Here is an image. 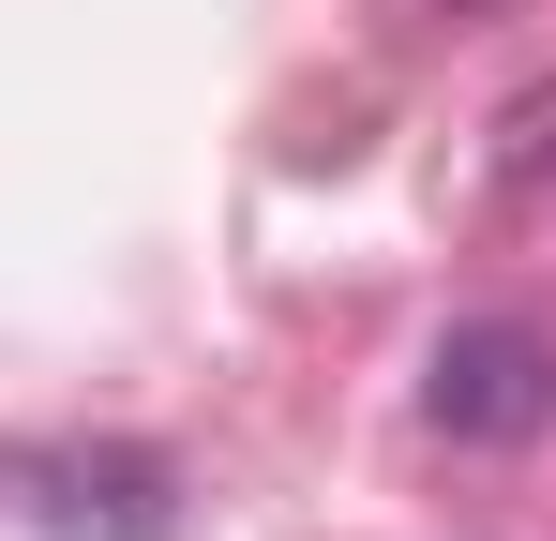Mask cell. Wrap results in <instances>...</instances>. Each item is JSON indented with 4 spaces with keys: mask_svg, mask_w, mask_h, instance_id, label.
<instances>
[{
    "mask_svg": "<svg viewBox=\"0 0 556 541\" xmlns=\"http://www.w3.org/2000/svg\"><path fill=\"white\" fill-rule=\"evenodd\" d=\"M0 496H15L46 541H181V481H166L151 451H121V437H91V451H0Z\"/></svg>",
    "mask_w": 556,
    "mask_h": 541,
    "instance_id": "cell-2",
    "label": "cell"
},
{
    "mask_svg": "<svg viewBox=\"0 0 556 541\" xmlns=\"http://www.w3.org/2000/svg\"><path fill=\"white\" fill-rule=\"evenodd\" d=\"M556 166V90H527V105H511V180H542Z\"/></svg>",
    "mask_w": 556,
    "mask_h": 541,
    "instance_id": "cell-3",
    "label": "cell"
},
{
    "mask_svg": "<svg viewBox=\"0 0 556 541\" xmlns=\"http://www.w3.org/2000/svg\"><path fill=\"white\" fill-rule=\"evenodd\" d=\"M421 422H437V437H481V451L542 437L556 422V331H527V316H452L437 361H421Z\"/></svg>",
    "mask_w": 556,
    "mask_h": 541,
    "instance_id": "cell-1",
    "label": "cell"
}]
</instances>
